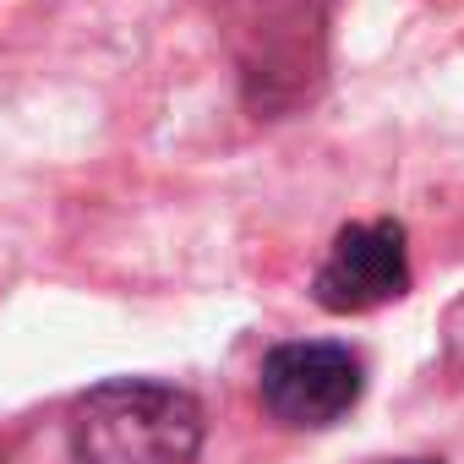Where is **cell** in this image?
Instances as JSON below:
<instances>
[{
  "label": "cell",
  "mask_w": 464,
  "mask_h": 464,
  "mask_svg": "<svg viewBox=\"0 0 464 464\" xmlns=\"http://www.w3.org/2000/svg\"><path fill=\"white\" fill-rule=\"evenodd\" d=\"M410 290V246H404V224L399 218H366V224H344L317 279L312 295L323 312H372L388 306Z\"/></svg>",
  "instance_id": "3"
},
{
  "label": "cell",
  "mask_w": 464,
  "mask_h": 464,
  "mask_svg": "<svg viewBox=\"0 0 464 464\" xmlns=\"http://www.w3.org/2000/svg\"><path fill=\"white\" fill-rule=\"evenodd\" d=\"M202 448V404L186 388L121 377L99 382L72 410L77 464H191Z\"/></svg>",
  "instance_id": "1"
},
{
  "label": "cell",
  "mask_w": 464,
  "mask_h": 464,
  "mask_svg": "<svg viewBox=\"0 0 464 464\" xmlns=\"http://www.w3.org/2000/svg\"><path fill=\"white\" fill-rule=\"evenodd\" d=\"M361 388H366L361 355L334 339L274 344L263 355V377H257L268 415L285 426H334L339 415L355 410Z\"/></svg>",
  "instance_id": "2"
},
{
  "label": "cell",
  "mask_w": 464,
  "mask_h": 464,
  "mask_svg": "<svg viewBox=\"0 0 464 464\" xmlns=\"http://www.w3.org/2000/svg\"><path fill=\"white\" fill-rule=\"evenodd\" d=\"M393 464H437V459H393Z\"/></svg>",
  "instance_id": "4"
}]
</instances>
